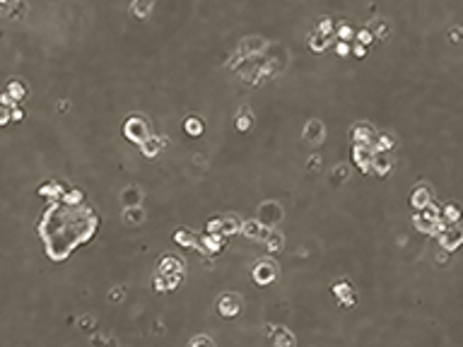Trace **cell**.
Returning a JSON list of instances; mask_svg holds the SVG:
<instances>
[{"mask_svg": "<svg viewBox=\"0 0 463 347\" xmlns=\"http://www.w3.org/2000/svg\"><path fill=\"white\" fill-rule=\"evenodd\" d=\"M439 219H442V212H439V207L429 202L427 207H422V210H417V212H415L412 222H415V227H417L420 232H427V234H432Z\"/></svg>", "mask_w": 463, "mask_h": 347, "instance_id": "cell-1", "label": "cell"}, {"mask_svg": "<svg viewBox=\"0 0 463 347\" xmlns=\"http://www.w3.org/2000/svg\"><path fill=\"white\" fill-rule=\"evenodd\" d=\"M282 217H285V212H282V207H280L275 200L260 202V207H258V222L263 224V227H268V229H275L280 222H282Z\"/></svg>", "mask_w": 463, "mask_h": 347, "instance_id": "cell-2", "label": "cell"}, {"mask_svg": "<svg viewBox=\"0 0 463 347\" xmlns=\"http://www.w3.org/2000/svg\"><path fill=\"white\" fill-rule=\"evenodd\" d=\"M123 133H126L128 140L138 143V145H143V143L150 138L148 121H145L143 116H130L128 121H126V126H123Z\"/></svg>", "mask_w": 463, "mask_h": 347, "instance_id": "cell-3", "label": "cell"}, {"mask_svg": "<svg viewBox=\"0 0 463 347\" xmlns=\"http://www.w3.org/2000/svg\"><path fill=\"white\" fill-rule=\"evenodd\" d=\"M251 275H254V280H256L258 285H270V282L278 277V265H275L270 258H263V260L256 263V268L251 270Z\"/></svg>", "mask_w": 463, "mask_h": 347, "instance_id": "cell-4", "label": "cell"}, {"mask_svg": "<svg viewBox=\"0 0 463 347\" xmlns=\"http://www.w3.org/2000/svg\"><path fill=\"white\" fill-rule=\"evenodd\" d=\"M439 244H442L444 251H456L459 246H463V229L459 227V224L446 227L444 232L439 234Z\"/></svg>", "mask_w": 463, "mask_h": 347, "instance_id": "cell-5", "label": "cell"}, {"mask_svg": "<svg viewBox=\"0 0 463 347\" xmlns=\"http://www.w3.org/2000/svg\"><path fill=\"white\" fill-rule=\"evenodd\" d=\"M217 311H220V316H224V318H234L241 311L239 294H222L220 301H217Z\"/></svg>", "mask_w": 463, "mask_h": 347, "instance_id": "cell-6", "label": "cell"}, {"mask_svg": "<svg viewBox=\"0 0 463 347\" xmlns=\"http://www.w3.org/2000/svg\"><path fill=\"white\" fill-rule=\"evenodd\" d=\"M268 227H263L258 219H251V222H241V234L246 239H254V241H265L268 237Z\"/></svg>", "mask_w": 463, "mask_h": 347, "instance_id": "cell-7", "label": "cell"}, {"mask_svg": "<svg viewBox=\"0 0 463 347\" xmlns=\"http://www.w3.org/2000/svg\"><path fill=\"white\" fill-rule=\"evenodd\" d=\"M374 140H376V135H374V130H371L367 123H357V126L352 128V143H355V145H371L374 147Z\"/></svg>", "mask_w": 463, "mask_h": 347, "instance_id": "cell-8", "label": "cell"}, {"mask_svg": "<svg viewBox=\"0 0 463 347\" xmlns=\"http://www.w3.org/2000/svg\"><path fill=\"white\" fill-rule=\"evenodd\" d=\"M268 335L275 343V347H295V335L287 328H282V326H273L268 330Z\"/></svg>", "mask_w": 463, "mask_h": 347, "instance_id": "cell-9", "label": "cell"}, {"mask_svg": "<svg viewBox=\"0 0 463 347\" xmlns=\"http://www.w3.org/2000/svg\"><path fill=\"white\" fill-rule=\"evenodd\" d=\"M198 246L203 248V253H220L224 248V237H217V234H205V237H201V241H198Z\"/></svg>", "mask_w": 463, "mask_h": 347, "instance_id": "cell-10", "label": "cell"}, {"mask_svg": "<svg viewBox=\"0 0 463 347\" xmlns=\"http://www.w3.org/2000/svg\"><path fill=\"white\" fill-rule=\"evenodd\" d=\"M393 166V159H391V152H374V162H371V171L379 174V176H386Z\"/></svg>", "mask_w": 463, "mask_h": 347, "instance_id": "cell-11", "label": "cell"}, {"mask_svg": "<svg viewBox=\"0 0 463 347\" xmlns=\"http://www.w3.org/2000/svg\"><path fill=\"white\" fill-rule=\"evenodd\" d=\"M159 275H171V273H184V260L179 256H171V253H167V256L159 260Z\"/></svg>", "mask_w": 463, "mask_h": 347, "instance_id": "cell-12", "label": "cell"}, {"mask_svg": "<svg viewBox=\"0 0 463 347\" xmlns=\"http://www.w3.org/2000/svg\"><path fill=\"white\" fill-rule=\"evenodd\" d=\"M429 202H432V191H429V186H417V188L412 191V196H410V205H412L415 210H422Z\"/></svg>", "mask_w": 463, "mask_h": 347, "instance_id": "cell-13", "label": "cell"}, {"mask_svg": "<svg viewBox=\"0 0 463 347\" xmlns=\"http://www.w3.org/2000/svg\"><path fill=\"white\" fill-rule=\"evenodd\" d=\"M323 123L321 121H309L307 123V128H304V140L307 143H311V145H318L321 140H323Z\"/></svg>", "mask_w": 463, "mask_h": 347, "instance_id": "cell-14", "label": "cell"}, {"mask_svg": "<svg viewBox=\"0 0 463 347\" xmlns=\"http://www.w3.org/2000/svg\"><path fill=\"white\" fill-rule=\"evenodd\" d=\"M164 145H167V140H164V138H159V135H150L148 140L140 145V149H143V154H145V157H157V154H159V149H162Z\"/></svg>", "mask_w": 463, "mask_h": 347, "instance_id": "cell-15", "label": "cell"}, {"mask_svg": "<svg viewBox=\"0 0 463 347\" xmlns=\"http://www.w3.org/2000/svg\"><path fill=\"white\" fill-rule=\"evenodd\" d=\"M463 217V210L456 205V202H446L444 210H442V219L449 222V224H459Z\"/></svg>", "mask_w": 463, "mask_h": 347, "instance_id": "cell-16", "label": "cell"}, {"mask_svg": "<svg viewBox=\"0 0 463 347\" xmlns=\"http://www.w3.org/2000/svg\"><path fill=\"white\" fill-rule=\"evenodd\" d=\"M121 200H123V205H126V207H138V205H140V200H143V193H140V188H138V186H128V188L123 191Z\"/></svg>", "mask_w": 463, "mask_h": 347, "instance_id": "cell-17", "label": "cell"}, {"mask_svg": "<svg viewBox=\"0 0 463 347\" xmlns=\"http://www.w3.org/2000/svg\"><path fill=\"white\" fill-rule=\"evenodd\" d=\"M184 130L191 135V138H198V135H203L205 123L198 118V116H188V118L184 121Z\"/></svg>", "mask_w": 463, "mask_h": 347, "instance_id": "cell-18", "label": "cell"}, {"mask_svg": "<svg viewBox=\"0 0 463 347\" xmlns=\"http://www.w3.org/2000/svg\"><path fill=\"white\" fill-rule=\"evenodd\" d=\"M237 232H241V219L234 215H222V237L237 234Z\"/></svg>", "mask_w": 463, "mask_h": 347, "instance_id": "cell-19", "label": "cell"}, {"mask_svg": "<svg viewBox=\"0 0 463 347\" xmlns=\"http://www.w3.org/2000/svg\"><path fill=\"white\" fill-rule=\"evenodd\" d=\"M63 193H65V188H63V183H58V181H49V183H44V186H39V196L63 198Z\"/></svg>", "mask_w": 463, "mask_h": 347, "instance_id": "cell-20", "label": "cell"}, {"mask_svg": "<svg viewBox=\"0 0 463 347\" xmlns=\"http://www.w3.org/2000/svg\"><path fill=\"white\" fill-rule=\"evenodd\" d=\"M123 219H126V224H143L145 222V212H143V207L138 205V207H126V212H123Z\"/></svg>", "mask_w": 463, "mask_h": 347, "instance_id": "cell-21", "label": "cell"}, {"mask_svg": "<svg viewBox=\"0 0 463 347\" xmlns=\"http://www.w3.org/2000/svg\"><path fill=\"white\" fill-rule=\"evenodd\" d=\"M282 244H285V239H282V234L280 232H268V237H265V246H268V251L270 253H280L282 251Z\"/></svg>", "mask_w": 463, "mask_h": 347, "instance_id": "cell-22", "label": "cell"}, {"mask_svg": "<svg viewBox=\"0 0 463 347\" xmlns=\"http://www.w3.org/2000/svg\"><path fill=\"white\" fill-rule=\"evenodd\" d=\"M174 241H176L179 246H198L196 234L188 232V229H179V232H174Z\"/></svg>", "mask_w": 463, "mask_h": 347, "instance_id": "cell-23", "label": "cell"}, {"mask_svg": "<svg viewBox=\"0 0 463 347\" xmlns=\"http://www.w3.org/2000/svg\"><path fill=\"white\" fill-rule=\"evenodd\" d=\"M5 92H7V94H10L15 101H22V99L27 97V87H24L19 80H10V82H7V90H5Z\"/></svg>", "mask_w": 463, "mask_h": 347, "instance_id": "cell-24", "label": "cell"}, {"mask_svg": "<svg viewBox=\"0 0 463 347\" xmlns=\"http://www.w3.org/2000/svg\"><path fill=\"white\" fill-rule=\"evenodd\" d=\"M393 147H396V140H393L391 135H386V133L376 135V140H374V149H376V152H391Z\"/></svg>", "mask_w": 463, "mask_h": 347, "instance_id": "cell-25", "label": "cell"}, {"mask_svg": "<svg viewBox=\"0 0 463 347\" xmlns=\"http://www.w3.org/2000/svg\"><path fill=\"white\" fill-rule=\"evenodd\" d=\"M152 5H154V0H135V2H133V15H138V17H148L150 10H152Z\"/></svg>", "mask_w": 463, "mask_h": 347, "instance_id": "cell-26", "label": "cell"}, {"mask_svg": "<svg viewBox=\"0 0 463 347\" xmlns=\"http://www.w3.org/2000/svg\"><path fill=\"white\" fill-rule=\"evenodd\" d=\"M82 198H85V196H82V191H77V188H70V191L63 193V202H65V205H80Z\"/></svg>", "mask_w": 463, "mask_h": 347, "instance_id": "cell-27", "label": "cell"}, {"mask_svg": "<svg viewBox=\"0 0 463 347\" xmlns=\"http://www.w3.org/2000/svg\"><path fill=\"white\" fill-rule=\"evenodd\" d=\"M251 126H254V118H251L249 109H241L239 111V118H237V128H239V130H249Z\"/></svg>", "mask_w": 463, "mask_h": 347, "instance_id": "cell-28", "label": "cell"}, {"mask_svg": "<svg viewBox=\"0 0 463 347\" xmlns=\"http://www.w3.org/2000/svg\"><path fill=\"white\" fill-rule=\"evenodd\" d=\"M350 179V166H345V164H338L333 169V183H343V181H348Z\"/></svg>", "mask_w": 463, "mask_h": 347, "instance_id": "cell-29", "label": "cell"}, {"mask_svg": "<svg viewBox=\"0 0 463 347\" xmlns=\"http://www.w3.org/2000/svg\"><path fill=\"white\" fill-rule=\"evenodd\" d=\"M205 234H217V237H222V217L207 219V224H205Z\"/></svg>", "mask_w": 463, "mask_h": 347, "instance_id": "cell-30", "label": "cell"}, {"mask_svg": "<svg viewBox=\"0 0 463 347\" xmlns=\"http://www.w3.org/2000/svg\"><path fill=\"white\" fill-rule=\"evenodd\" d=\"M167 280V292H174L181 282H184V273H171V275H164Z\"/></svg>", "mask_w": 463, "mask_h": 347, "instance_id": "cell-31", "label": "cell"}, {"mask_svg": "<svg viewBox=\"0 0 463 347\" xmlns=\"http://www.w3.org/2000/svg\"><path fill=\"white\" fill-rule=\"evenodd\" d=\"M333 292H335V297H338V299H345V297L355 294V290H352L350 282H338V285L333 287Z\"/></svg>", "mask_w": 463, "mask_h": 347, "instance_id": "cell-32", "label": "cell"}, {"mask_svg": "<svg viewBox=\"0 0 463 347\" xmlns=\"http://www.w3.org/2000/svg\"><path fill=\"white\" fill-rule=\"evenodd\" d=\"M309 44H311V49H314V51H323V49L328 46V37H326V34H321V32H316L314 39H311Z\"/></svg>", "mask_w": 463, "mask_h": 347, "instance_id": "cell-33", "label": "cell"}, {"mask_svg": "<svg viewBox=\"0 0 463 347\" xmlns=\"http://www.w3.org/2000/svg\"><path fill=\"white\" fill-rule=\"evenodd\" d=\"M118 343L113 340V338H109V335H97L94 338V347H116Z\"/></svg>", "mask_w": 463, "mask_h": 347, "instance_id": "cell-34", "label": "cell"}, {"mask_svg": "<svg viewBox=\"0 0 463 347\" xmlns=\"http://www.w3.org/2000/svg\"><path fill=\"white\" fill-rule=\"evenodd\" d=\"M191 347H215V343H212L207 335H196V338L191 340Z\"/></svg>", "mask_w": 463, "mask_h": 347, "instance_id": "cell-35", "label": "cell"}, {"mask_svg": "<svg viewBox=\"0 0 463 347\" xmlns=\"http://www.w3.org/2000/svg\"><path fill=\"white\" fill-rule=\"evenodd\" d=\"M152 287H154V292H167V280H164V275H159L157 273V277L152 280Z\"/></svg>", "mask_w": 463, "mask_h": 347, "instance_id": "cell-36", "label": "cell"}, {"mask_svg": "<svg viewBox=\"0 0 463 347\" xmlns=\"http://www.w3.org/2000/svg\"><path fill=\"white\" fill-rule=\"evenodd\" d=\"M321 19H323V22L318 24V29H316V32H321V34H326V37H328V34H331V29H333V22H331V17H321Z\"/></svg>", "mask_w": 463, "mask_h": 347, "instance_id": "cell-37", "label": "cell"}, {"mask_svg": "<svg viewBox=\"0 0 463 347\" xmlns=\"http://www.w3.org/2000/svg\"><path fill=\"white\" fill-rule=\"evenodd\" d=\"M123 297H126V292H123V287H113L111 292H109V301H123Z\"/></svg>", "mask_w": 463, "mask_h": 347, "instance_id": "cell-38", "label": "cell"}, {"mask_svg": "<svg viewBox=\"0 0 463 347\" xmlns=\"http://www.w3.org/2000/svg\"><path fill=\"white\" fill-rule=\"evenodd\" d=\"M371 39H374V34H371L369 29H360L357 32V41L360 44H371Z\"/></svg>", "mask_w": 463, "mask_h": 347, "instance_id": "cell-39", "label": "cell"}, {"mask_svg": "<svg viewBox=\"0 0 463 347\" xmlns=\"http://www.w3.org/2000/svg\"><path fill=\"white\" fill-rule=\"evenodd\" d=\"M374 32H376V39H386V37H389V27H386L384 22H376Z\"/></svg>", "mask_w": 463, "mask_h": 347, "instance_id": "cell-40", "label": "cell"}, {"mask_svg": "<svg viewBox=\"0 0 463 347\" xmlns=\"http://www.w3.org/2000/svg\"><path fill=\"white\" fill-rule=\"evenodd\" d=\"M12 109H7V106H0V126H5L7 121H12V113H10Z\"/></svg>", "mask_w": 463, "mask_h": 347, "instance_id": "cell-41", "label": "cell"}, {"mask_svg": "<svg viewBox=\"0 0 463 347\" xmlns=\"http://www.w3.org/2000/svg\"><path fill=\"white\" fill-rule=\"evenodd\" d=\"M335 51H338V55H348V53H350V51H352V49H350V44H345V41H340Z\"/></svg>", "mask_w": 463, "mask_h": 347, "instance_id": "cell-42", "label": "cell"}, {"mask_svg": "<svg viewBox=\"0 0 463 347\" xmlns=\"http://www.w3.org/2000/svg\"><path fill=\"white\" fill-rule=\"evenodd\" d=\"M355 301H357V297H355V294H350V297H345V299H340V306H345V309H350V306H355Z\"/></svg>", "mask_w": 463, "mask_h": 347, "instance_id": "cell-43", "label": "cell"}, {"mask_svg": "<svg viewBox=\"0 0 463 347\" xmlns=\"http://www.w3.org/2000/svg\"><path fill=\"white\" fill-rule=\"evenodd\" d=\"M309 169H311V171H318V169H321V157H318V154H314V157L309 159Z\"/></svg>", "mask_w": 463, "mask_h": 347, "instance_id": "cell-44", "label": "cell"}, {"mask_svg": "<svg viewBox=\"0 0 463 347\" xmlns=\"http://www.w3.org/2000/svg\"><path fill=\"white\" fill-rule=\"evenodd\" d=\"M80 326H85V330H92L94 328V321L90 318V316H82V318H80Z\"/></svg>", "mask_w": 463, "mask_h": 347, "instance_id": "cell-45", "label": "cell"}, {"mask_svg": "<svg viewBox=\"0 0 463 347\" xmlns=\"http://www.w3.org/2000/svg\"><path fill=\"white\" fill-rule=\"evenodd\" d=\"M10 113H12V121H22V118H24V111L22 109H12Z\"/></svg>", "mask_w": 463, "mask_h": 347, "instance_id": "cell-46", "label": "cell"}, {"mask_svg": "<svg viewBox=\"0 0 463 347\" xmlns=\"http://www.w3.org/2000/svg\"><path fill=\"white\" fill-rule=\"evenodd\" d=\"M352 51H355V55H364V53H367V51H364V44H357Z\"/></svg>", "mask_w": 463, "mask_h": 347, "instance_id": "cell-47", "label": "cell"}, {"mask_svg": "<svg viewBox=\"0 0 463 347\" xmlns=\"http://www.w3.org/2000/svg\"><path fill=\"white\" fill-rule=\"evenodd\" d=\"M437 263H439V265H442V263H446V253H444V256L439 253V256H437Z\"/></svg>", "mask_w": 463, "mask_h": 347, "instance_id": "cell-48", "label": "cell"}, {"mask_svg": "<svg viewBox=\"0 0 463 347\" xmlns=\"http://www.w3.org/2000/svg\"><path fill=\"white\" fill-rule=\"evenodd\" d=\"M2 2H7V0H0V5H2Z\"/></svg>", "mask_w": 463, "mask_h": 347, "instance_id": "cell-49", "label": "cell"}]
</instances>
